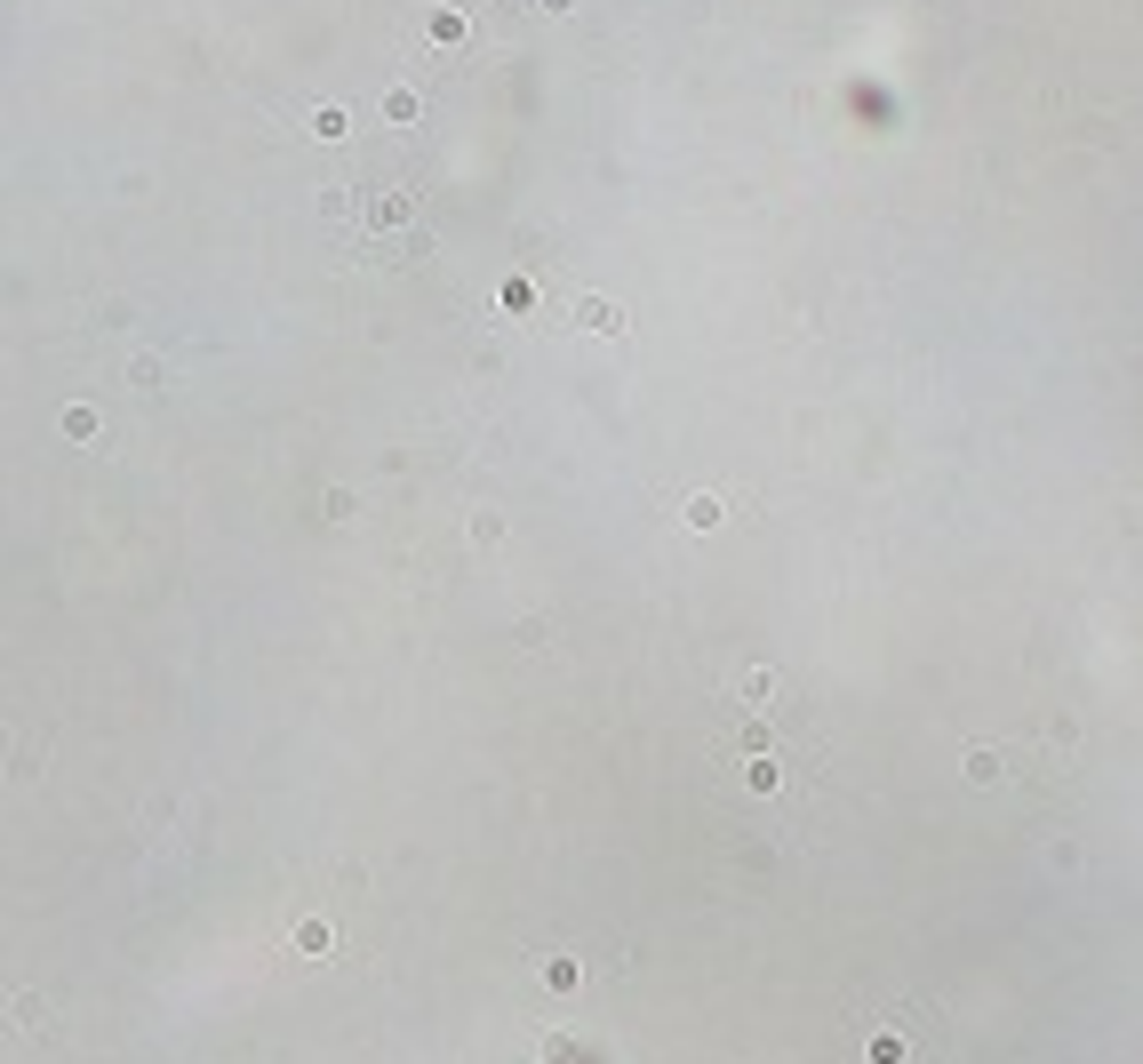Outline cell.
<instances>
[{"label": "cell", "instance_id": "8992f818", "mask_svg": "<svg viewBox=\"0 0 1143 1064\" xmlns=\"http://www.w3.org/2000/svg\"><path fill=\"white\" fill-rule=\"evenodd\" d=\"M872 1033V1025H864ZM872 1064H903V1033H872Z\"/></svg>", "mask_w": 1143, "mask_h": 1064}, {"label": "cell", "instance_id": "ba28073f", "mask_svg": "<svg viewBox=\"0 0 1143 1064\" xmlns=\"http://www.w3.org/2000/svg\"><path fill=\"white\" fill-rule=\"evenodd\" d=\"M744 785H752V792H776V760H744Z\"/></svg>", "mask_w": 1143, "mask_h": 1064}, {"label": "cell", "instance_id": "6da1fadb", "mask_svg": "<svg viewBox=\"0 0 1143 1064\" xmlns=\"http://www.w3.org/2000/svg\"><path fill=\"white\" fill-rule=\"evenodd\" d=\"M576 329H592V336H616V329H624V312H616L608 297H576Z\"/></svg>", "mask_w": 1143, "mask_h": 1064}, {"label": "cell", "instance_id": "30bf717a", "mask_svg": "<svg viewBox=\"0 0 1143 1064\" xmlns=\"http://www.w3.org/2000/svg\"><path fill=\"white\" fill-rule=\"evenodd\" d=\"M536 8H544V17H568V8H576V0H536Z\"/></svg>", "mask_w": 1143, "mask_h": 1064}, {"label": "cell", "instance_id": "3957f363", "mask_svg": "<svg viewBox=\"0 0 1143 1064\" xmlns=\"http://www.w3.org/2000/svg\"><path fill=\"white\" fill-rule=\"evenodd\" d=\"M680 520L704 537V528H720V520H728V505H720V496H688V505H680Z\"/></svg>", "mask_w": 1143, "mask_h": 1064}, {"label": "cell", "instance_id": "52a82bcc", "mask_svg": "<svg viewBox=\"0 0 1143 1064\" xmlns=\"http://www.w3.org/2000/svg\"><path fill=\"white\" fill-rule=\"evenodd\" d=\"M329 944H336L329 920H304V929H297V952H329Z\"/></svg>", "mask_w": 1143, "mask_h": 1064}, {"label": "cell", "instance_id": "9c48e42d", "mask_svg": "<svg viewBox=\"0 0 1143 1064\" xmlns=\"http://www.w3.org/2000/svg\"><path fill=\"white\" fill-rule=\"evenodd\" d=\"M64 432L72 440H96V408H64Z\"/></svg>", "mask_w": 1143, "mask_h": 1064}, {"label": "cell", "instance_id": "277c9868", "mask_svg": "<svg viewBox=\"0 0 1143 1064\" xmlns=\"http://www.w3.org/2000/svg\"><path fill=\"white\" fill-rule=\"evenodd\" d=\"M736 689H744V697H752V704H768V697H776V672H768V665H752V672H744V680H736Z\"/></svg>", "mask_w": 1143, "mask_h": 1064}, {"label": "cell", "instance_id": "5b68a950", "mask_svg": "<svg viewBox=\"0 0 1143 1064\" xmlns=\"http://www.w3.org/2000/svg\"><path fill=\"white\" fill-rule=\"evenodd\" d=\"M17 1025H25V1033H49V1001H32V993H17Z\"/></svg>", "mask_w": 1143, "mask_h": 1064}, {"label": "cell", "instance_id": "7a4b0ae2", "mask_svg": "<svg viewBox=\"0 0 1143 1064\" xmlns=\"http://www.w3.org/2000/svg\"><path fill=\"white\" fill-rule=\"evenodd\" d=\"M967 777H976V785H999V777H1008V753H999V744H976V753H967Z\"/></svg>", "mask_w": 1143, "mask_h": 1064}]
</instances>
